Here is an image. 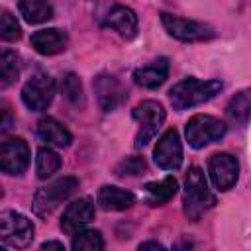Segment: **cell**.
Returning <instances> with one entry per match:
<instances>
[{
	"label": "cell",
	"instance_id": "obj_25",
	"mask_svg": "<svg viewBox=\"0 0 251 251\" xmlns=\"http://www.w3.org/2000/svg\"><path fill=\"white\" fill-rule=\"evenodd\" d=\"M61 88H63L65 98H67L73 106H82V102H84V96H82V84H80V78H78L75 73L65 75L63 82H61Z\"/></svg>",
	"mask_w": 251,
	"mask_h": 251
},
{
	"label": "cell",
	"instance_id": "obj_26",
	"mask_svg": "<svg viewBox=\"0 0 251 251\" xmlns=\"http://www.w3.org/2000/svg\"><path fill=\"white\" fill-rule=\"evenodd\" d=\"M0 35H2L4 41H14L22 35L18 20L8 10H2V16H0Z\"/></svg>",
	"mask_w": 251,
	"mask_h": 251
},
{
	"label": "cell",
	"instance_id": "obj_9",
	"mask_svg": "<svg viewBox=\"0 0 251 251\" xmlns=\"http://www.w3.org/2000/svg\"><path fill=\"white\" fill-rule=\"evenodd\" d=\"M208 175L218 190H229L237 182L239 163L231 153H214L208 159Z\"/></svg>",
	"mask_w": 251,
	"mask_h": 251
},
{
	"label": "cell",
	"instance_id": "obj_29",
	"mask_svg": "<svg viewBox=\"0 0 251 251\" xmlns=\"http://www.w3.org/2000/svg\"><path fill=\"white\" fill-rule=\"evenodd\" d=\"M139 249H165V247L157 241H145V243H139Z\"/></svg>",
	"mask_w": 251,
	"mask_h": 251
},
{
	"label": "cell",
	"instance_id": "obj_17",
	"mask_svg": "<svg viewBox=\"0 0 251 251\" xmlns=\"http://www.w3.org/2000/svg\"><path fill=\"white\" fill-rule=\"evenodd\" d=\"M133 202H135V196L129 190H124L120 186H102L96 194V204L108 212L127 210L133 206Z\"/></svg>",
	"mask_w": 251,
	"mask_h": 251
},
{
	"label": "cell",
	"instance_id": "obj_11",
	"mask_svg": "<svg viewBox=\"0 0 251 251\" xmlns=\"http://www.w3.org/2000/svg\"><path fill=\"white\" fill-rule=\"evenodd\" d=\"M153 159H155L157 167H161L165 171H175L182 165V143H180L176 129H167L159 137V141L153 149Z\"/></svg>",
	"mask_w": 251,
	"mask_h": 251
},
{
	"label": "cell",
	"instance_id": "obj_18",
	"mask_svg": "<svg viewBox=\"0 0 251 251\" xmlns=\"http://www.w3.org/2000/svg\"><path fill=\"white\" fill-rule=\"evenodd\" d=\"M37 137L41 141H45L47 145H55V147H67L73 141L71 131L55 118H41L37 122Z\"/></svg>",
	"mask_w": 251,
	"mask_h": 251
},
{
	"label": "cell",
	"instance_id": "obj_8",
	"mask_svg": "<svg viewBox=\"0 0 251 251\" xmlns=\"http://www.w3.org/2000/svg\"><path fill=\"white\" fill-rule=\"evenodd\" d=\"M55 96V80L49 75L31 76L22 88V100L31 112H43L53 102Z\"/></svg>",
	"mask_w": 251,
	"mask_h": 251
},
{
	"label": "cell",
	"instance_id": "obj_12",
	"mask_svg": "<svg viewBox=\"0 0 251 251\" xmlns=\"http://www.w3.org/2000/svg\"><path fill=\"white\" fill-rule=\"evenodd\" d=\"M94 214H96L94 202L88 196L78 198V200H73L65 208L63 216H61V229L65 233H69V235H75V233H78L80 229H84L94 220Z\"/></svg>",
	"mask_w": 251,
	"mask_h": 251
},
{
	"label": "cell",
	"instance_id": "obj_10",
	"mask_svg": "<svg viewBox=\"0 0 251 251\" xmlns=\"http://www.w3.org/2000/svg\"><path fill=\"white\" fill-rule=\"evenodd\" d=\"M29 165V147L22 137H8L0 145V167L6 175H22Z\"/></svg>",
	"mask_w": 251,
	"mask_h": 251
},
{
	"label": "cell",
	"instance_id": "obj_14",
	"mask_svg": "<svg viewBox=\"0 0 251 251\" xmlns=\"http://www.w3.org/2000/svg\"><path fill=\"white\" fill-rule=\"evenodd\" d=\"M29 41H31V47L39 55H57V53L65 51V47L69 43V37L59 27H47V29L35 31L29 37Z\"/></svg>",
	"mask_w": 251,
	"mask_h": 251
},
{
	"label": "cell",
	"instance_id": "obj_24",
	"mask_svg": "<svg viewBox=\"0 0 251 251\" xmlns=\"http://www.w3.org/2000/svg\"><path fill=\"white\" fill-rule=\"evenodd\" d=\"M71 245L76 251H100L104 249V239L96 229H80L78 233L73 235Z\"/></svg>",
	"mask_w": 251,
	"mask_h": 251
},
{
	"label": "cell",
	"instance_id": "obj_13",
	"mask_svg": "<svg viewBox=\"0 0 251 251\" xmlns=\"http://www.w3.org/2000/svg\"><path fill=\"white\" fill-rule=\"evenodd\" d=\"M94 94L102 112H112L126 100V88L108 73H100L94 78Z\"/></svg>",
	"mask_w": 251,
	"mask_h": 251
},
{
	"label": "cell",
	"instance_id": "obj_19",
	"mask_svg": "<svg viewBox=\"0 0 251 251\" xmlns=\"http://www.w3.org/2000/svg\"><path fill=\"white\" fill-rule=\"evenodd\" d=\"M178 182L175 176H165L161 180H153L145 184V202L149 206H163L176 194Z\"/></svg>",
	"mask_w": 251,
	"mask_h": 251
},
{
	"label": "cell",
	"instance_id": "obj_22",
	"mask_svg": "<svg viewBox=\"0 0 251 251\" xmlns=\"http://www.w3.org/2000/svg\"><path fill=\"white\" fill-rule=\"evenodd\" d=\"M18 73H20V57L10 49H2V55H0V86L8 88L18 78Z\"/></svg>",
	"mask_w": 251,
	"mask_h": 251
},
{
	"label": "cell",
	"instance_id": "obj_7",
	"mask_svg": "<svg viewBox=\"0 0 251 251\" xmlns=\"http://www.w3.org/2000/svg\"><path fill=\"white\" fill-rule=\"evenodd\" d=\"M161 22L167 33L178 41H206L214 37V27L198 20H186V18H178L163 12Z\"/></svg>",
	"mask_w": 251,
	"mask_h": 251
},
{
	"label": "cell",
	"instance_id": "obj_16",
	"mask_svg": "<svg viewBox=\"0 0 251 251\" xmlns=\"http://www.w3.org/2000/svg\"><path fill=\"white\" fill-rule=\"evenodd\" d=\"M104 25L110 27V29H114V31H118L122 37L131 39L137 33V16L127 6H114L106 14Z\"/></svg>",
	"mask_w": 251,
	"mask_h": 251
},
{
	"label": "cell",
	"instance_id": "obj_2",
	"mask_svg": "<svg viewBox=\"0 0 251 251\" xmlns=\"http://www.w3.org/2000/svg\"><path fill=\"white\" fill-rule=\"evenodd\" d=\"M222 90L220 80H198L194 76H188L180 82H176L169 90V100L175 110L182 112L188 108H194L202 102H208Z\"/></svg>",
	"mask_w": 251,
	"mask_h": 251
},
{
	"label": "cell",
	"instance_id": "obj_23",
	"mask_svg": "<svg viewBox=\"0 0 251 251\" xmlns=\"http://www.w3.org/2000/svg\"><path fill=\"white\" fill-rule=\"evenodd\" d=\"M61 167V157L49 149V147H41L37 151V157H35V171H37V176L39 178H47L51 176L53 173H57Z\"/></svg>",
	"mask_w": 251,
	"mask_h": 251
},
{
	"label": "cell",
	"instance_id": "obj_6",
	"mask_svg": "<svg viewBox=\"0 0 251 251\" xmlns=\"http://www.w3.org/2000/svg\"><path fill=\"white\" fill-rule=\"evenodd\" d=\"M78 188V180L75 176H63L43 188H39L33 196V212L41 218L49 216L59 204H63L75 190Z\"/></svg>",
	"mask_w": 251,
	"mask_h": 251
},
{
	"label": "cell",
	"instance_id": "obj_28",
	"mask_svg": "<svg viewBox=\"0 0 251 251\" xmlns=\"http://www.w3.org/2000/svg\"><path fill=\"white\" fill-rule=\"evenodd\" d=\"M41 249H65V245L61 241H45L41 243Z\"/></svg>",
	"mask_w": 251,
	"mask_h": 251
},
{
	"label": "cell",
	"instance_id": "obj_5",
	"mask_svg": "<svg viewBox=\"0 0 251 251\" xmlns=\"http://www.w3.org/2000/svg\"><path fill=\"white\" fill-rule=\"evenodd\" d=\"M0 239L14 249H25L33 241V224L20 212L6 210L0 214Z\"/></svg>",
	"mask_w": 251,
	"mask_h": 251
},
{
	"label": "cell",
	"instance_id": "obj_15",
	"mask_svg": "<svg viewBox=\"0 0 251 251\" xmlns=\"http://www.w3.org/2000/svg\"><path fill=\"white\" fill-rule=\"evenodd\" d=\"M169 76V59L159 57L149 65H143L133 71V82L141 88H157Z\"/></svg>",
	"mask_w": 251,
	"mask_h": 251
},
{
	"label": "cell",
	"instance_id": "obj_21",
	"mask_svg": "<svg viewBox=\"0 0 251 251\" xmlns=\"http://www.w3.org/2000/svg\"><path fill=\"white\" fill-rule=\"evenodd\" d=\"M18 10L27 24H43L53 18L51 0H18Z\"/></svg>",
	"mask_w": 251,
	"mask_h": 251
},
{
	"label": "cell",
	"instance_id": "obj_27",
	"mask_svg": "<svg viewBox=\"0 0 251 251\" xmlns=\"http://www.w3.org/2000/svg\"><path fill=\"white\" fill-rule=\"evenodd\" d=\"M145 171V161L143 157H127L116 167V175L126 176V175H141Z\"/></svg>",
	"mask_w": 251,
	"mask_h": 251
},
{
	"label": "cell",
	"instance_id": "obj_1",
	"mask_svg": "<svg viewBox=\"0 0 251 251\" xmlns=\"http://www.w3.org/2000/svg\"><path fill=\"white\" fill-rule=\"evenodd\" d=\"M214 204H216V196L212 194L202 169L200 167H190L186 176H184V198H182L184 216L188 220L196 222Z\"/></svg>",
	"mask_w": 251,
	"mask_h": 251
},
{
	"label": "cell",
	"instance_id": "obj_3",
	"mask_svg": "<svg viewBox=\"0 0 251 251\" xmlns=\"http://www.w3.org/2000/svg\"><path fill=\"white\" fill-rule=\"evenodd\" d=\"M184 135L190 147L202 149L210 143L220 141L226 135V124L214 116L208 114H196L192 116L184 126Z\"/></svg>",
	"mask_w": 251,
	"mask_h": 251
},
{
	"label": "cell",
	"instance_id": "obj_4",
	"mask_svg": "<svg viewBox=\"0 0 251 251\" xmlns=\"http://www.w3.org/2000/svg\"><path fill=\"white\" fill-rule=\"evenodd\" d=\"M133 120L139 124V131L135 135V149H141L143 145H147L159 131V127L165 122V108L155 102V100H143L139 102L133 112H131Z\"/></svg>",
	"mask_w": 251,
	"mask_h": 251
},
{
	"label": "cell",
	"instance_id": "obj_20",
	"mask_svg": "<svg viewBox=\"0 0 251 251\" xmlns=\"http://www.w3.org/2000/svg\"><path fill=\"white\" fill-rule=\"evenodd\" d=\"M226 116L235 126H245L251 118V88L237 92L226 106Z\"/></svg>",
	"mask_w": 251,
	"mask_h": 251
}]
</instances>
